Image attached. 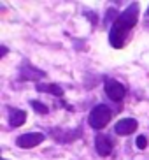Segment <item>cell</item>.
I'll return each mask as SVG.
<instances>
[{
    "instance_id": "5bb4252c",
    "label": "cell",
    "mask_w": 149,
    "mask_h": 160,
    "mask_svg": "<svg viewBox=\"0 0 149 160\" xmlns=\"http://www.w3.org/2000/svg\"><path fill=\"white\" fill-rule=\"evenodd\" d=\"M0 160H5V158H0Z\"/></svg>"
},
{
    "instance_id": "ba28073f",
    "label": "cell",
    "mask_w": 149,
    "mask_h": 160,
    "mask_svg": "<svg viewBox=\"0 0 149 160\" xmlns=\"http://www.w3.org/2000/svg\"><path fill=\"white\" fill-rule=\"evenodd\" d=\"M26 122V113H25L23 109H11L9 113V123L11 127H21L23 123Z\"/></svg>"
},
{
    "instance_id": "5b68a950",
    "label": "cell",
    "mask_w": 149,
    "mask_h": 160,
    "mask_svg": "<svg viewBox=\"0 0 149 160\" xmlns=\"http://www.w3.org/2000/svg\"><path fill=\"white\" fill-rule=\"evenodd\" d=\"M44 71L37 69V67H33L32 63H28L25 62L23 65L19 67V79L21 81H39L41 78H44Z\"/></svg>"
},
{
    "instance_id": "6da1fadb",
    "label": "cell",
    "mask_w": 149,
    "mask_h": 160,
    "mask_svg": "<svg viewBox=\"0 0 149 160\" xmlns=\"http://www.w3.org/2000/svg\"><path fill=\"white\" fill-rule=\"evenodd\" d=\"M137 19H139V4L137 2H132V5L125 12L119 14V18L116 19V23H112L111 32H109V42L112 44V48H123L126 41V35L133 27L137 25Z\"/></svg>"
},
{
    "instance_id": "9c48e42d",
    "label": "cell",
    "mask_w": 149,
    "mask_h": 160,
    "mask_svg": "<svg viewBox=\"0 0 149 160\" xmlns=\"http://www.w3.org/2000/svg\"><path fill=\"white\" fill-rule=\"evenodd\" d=\"M37 92H44V93L56 95V97H61V95H63V88H61V86H58V85H46V83H39Z\"/></svg>"
},
{
    "instance_id": "4fadbf2b",
    "label": "cell",
    "mask_w": 149,
    "mask_h": 160,
    "mask_svg": "<svg viewBox=\"0 0 149 160\" xmlns=\"http://www.w3.org/2000/svg\"><path fill=\"white\" fill-rule=\"evenodd\" d=\"M146 14H147V16H149V7H147V11H146Z\"/></svg>"
},
{
    "instance_id": "8992f818",
    "label": "cell",
    "mask_w": 149,
    "mask_h": 160,
    "mask_svg": "<svg viewBox=\"0 0 149 160\" xmlns=\"http://www.w3.org/2000/svg\"><path fill=\"white\" fill-rule=\"evenodd\" d=\"M137 127H139V123H137L135 118H123L114 125V130H116L118 136H130L137 130Z\"/></svg>"
},
{
    "instance_id": "3957f363",
    "label": "cell",
    "mask_w": 149,
    "mask_h": 160,
    "mask_svg": "<svg viewBox=\"0 0 149 160\" xmlns=\"http://www.w3.org/2000/svg\"><path fill=\"white\" fill-rule=\"evenodd\" d=\"M44 139H46V136L42 132H28V134H21L16 139V144L19 148H25L26 150V148H35V146H39Z\"/></svg>"
},
{
    "instance_id": "7a4b0ae2",
    "label": "cell",
    "mask_w": 149,
    "mask_h": 160,
    "mask_svg": "<svg viewBox=\"0 0 149 160\" xmlns=\"http://www.w3.org/2000/svg\"><path fill=\"white\" fill-rule=\"evenodd\" d=\"M111 118H112L111 109H109L105 104H98V106H95V108L91 109V113H89V116H88V122H89V127L100 130V128H103L109 122H111Z\"/></svg>"
},
{
    "instance_id": "7c38bea8",
    "label": "cell",
    "mask_w": 149,
    "mask_h": 160,
    "mask_svg": "<svg viewBox=\"0 0 149 160\" xmlns=\"http://www.w3.org/2000/svg\"><path fill=\"white\" fill-rule=\"evenodd\" d=\"M118 18H119V16H118V11L116 9H109L107 11V23H111V21H114V23H116Z\"/></svg>"
},
{
    "instance_id": "52a82bcc",
    "label": "cell",
    "mask_w": 149,
    "mask_h": 160,
    "mask_svg": "<svg viewBox=\"0 0 149 160\" xmlns=\"http://www.w3.org/2000/svg\"><path fill=\"white\" fill-rule=\"evenodd\" d=\"M112 148H114V142L111 141V137L103 136V134H98V136L95 137V150H97V153L100 157L111 155Z\"/></svg>"
},
{
    "instance_id": "8fae6325",
    "label": "cell",
    "mask_w": 149,
    "mask_h": 160,
    "mask_svg": "<svg viewBox=\"0 0 149 160\" xmlns=\"http://www.w3.org/2000/svg\"><path fill=\"white\" fill-rule=\"evenodd\" d=\"M135 144H137L139 150H146V146H147V137H146V136H139V137H137V141H135Z\"/></svg>"
},
{
    "instance_id": "30bf717a",
    "label": "cell",
    "mask_w": 149,
    "mask_h": 160,
    "mask_svg": "<svg viewBox=\"0 0 149 160\" xmlns=\"http://www.w3.org/2000/svg\"><path fill=\"white\" fill-rule=\"evenodd\" d=\"M30 104H32V108L35 109V113H39V114H47V113H49V109H47L46 104L39 102V100H32Z\"/></svg>"
},
{
    "instance_id": "277c9868",
    "label": "cell",
    "mask_w": 149,
    "mask_h": 160,
    "mask_svg": "<svg viewBox=\"0 0 149 160\" xmlns=\"http://www.w3.org/2000/svg\"><path fill=\"white\" fill-rule=\"evenodd\" d=\"M105 93H107L109 99L119 102V100L125 99L126 88L119 83V81H116V79H105Z\"/></svg>"
}]
</instances>
